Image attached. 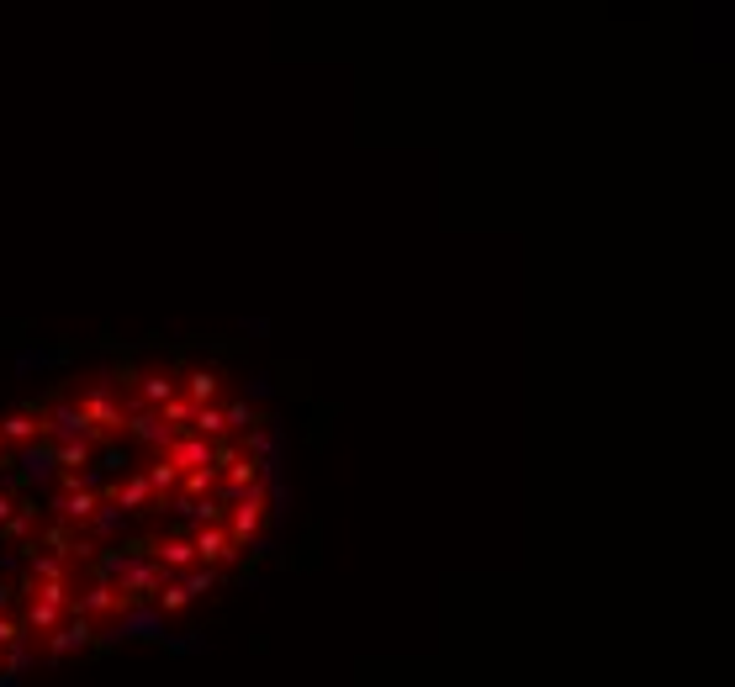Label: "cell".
Here are the masks:
<instances>
[{"mask_svg": "<svg viewBox=\"0 0 735 687\" xmlns=\"http://www.w3.org/2000/svg\"><path fill=\"white\" fill-rule=\"evenodd\" d=\"M43 640H48V661H53V666H59V661H75V656H80V661H96V624H90L85 614H69V624L59 619Z\"/></svg>", "mask_w": 735, "mask_h": 687, "instance_id": "1", "label": "cell"}, {"mask_svg": "<svg viewBox=\"0 0 735 687\" xmlns=\"http://www.w3.org/2000/svg\"><path fill=\"white\" fill-rule=\"evenodd\" d=\"M117 608H122L117 587H112V582H101V577H90V582H85V592H80V598L64 608V614H85L90 624H101V619H112Z\"/></svg>", "mask_w": 735, "mask_h": 687, "instance_id": "2", "label": "cell"}, {"mask_svg": "<svg viewBox=\"0 0 735 687\" xmlns=\"http://www.w3.org/2000/svg\"><path fill=\"white\" fill-rule=\"evenodd\" d=\"M191 550H196V561H207V566L238 561V545H233V534H228L223 524H201L196 540H191Z\"/></svg>", "mask_w": 735, "mask_h": 687, "instance_id": "3", "label": "cell"}, {"mask_svg": "<svg viewBox=\"0 0 735 687\" xmlns=\"http://www.w3.org/2000/svg\"><path fill=\"white\" fill-rule=\"evenodd\" d=\"M159 651L170 656V661H196V656H207V651H212V640L201 635V629H164Z\"/></svg>", "mask_w": 735, "mask_h": 687, "instance_id": "4", "label": "cell"}, {"mask_svg": "<svg viewBox=\"0 0 735 687\" xmlns=\"http://www.w3.org/2000/svg\"><path fill=\"white\" fill-rule=\"evenodd\" d=\"M59 619H64V608H53V603H43V598H32V603L22 608V629H27V635H48Z\"/></svg>", "mask_w": 735, "mask_h": 687, "instance_id": "5", "label": "cell"}, {"mask_svg": "<svg viewBox=\"0 0 735 687\" xmlns=\"http://www.w3.org/2000/svg\"><path fill=\"white\" fill-rule=\"evenodd\" d=\"M90 529H96V540H117V534L127 529V513L117 503H96V513H90Z\"/></svg>", "mask_w": 735, "mask_h": 687, "instance_id": "6", "label": "cell"}, {"mask_svg": "<svg viewBox=\"0 0 735 687\" xmlns=\"http://www.w3.org/2000/svg\"><path fill=\"white\" fill-rule=\"evenodd\" d=\"M154 555H159V566H170V571H186V566H196V550H191V540H159L154 545Z\"/></svg>", "mask_w": 735, "mask_h": 687, "instance_id": "7", "label": "cell"}, {"mask_svg": "<svg viewBox=\"0 0 735 687\" xmlns=\"http://www.w3.org/2000/svg\"><path fill=\"white\" fill-rule=\"evenodd\" d=\"M0 666H6V672H16V677H27L32 666H38V651L27 645V635L16 640V645H6V651H0Z\"/></svg>", "mask_w": 735, "mask_h": 687, "instance_id": "8", "label": "cell"}, {"mask_svg": "<svg viewBox=\"0 0 735 687\" xmlns=\"http://www.w3.org/2000/svg\"><path fill=\"white\" fill-rule=\"evenodd\" d=\"M186 392H191V402L201 407V402H212L217 392H223V376H217V370H191V376H186Z\"/></svg>", "mask_w": 735, "mask_h": 687, "instance_id": "9", "label": "cell"}, {"mask_svg": "<svg viewBox=\"0 0 735 687\" xmlns=\"http://www.w3.org/2000/svg\"><path fill=\"white\" fill-rule=\"evenodd\" d=\"M175 577H180V571H175ZM217 582H223V577H217V566H207V561H201V566H186V577H180V587H186L191 598H201V592H212Z\"/></svg>", "mask_w": 735, "mask_h": 687, "instance_id": "10", "label": "cell"}, {"mask_svg": "<svg viewBox=\"0 0 735 687\" xmlns=\"http://www.w3.org/2000/svg\"><path fill=\"white\" fill-rule=\"evenodd\" d=\"M175 481H180V466H175V460H170V455H164V460H159V466L149 471V487H154V492L164 497V492H170V487H175Z\"/></svg>", "mask_w": 735, "mask_h": 687, "instance_id": "11", "label": "cell"}, {"mask_svg": "<svg viewBox=\"0 0 735 687\" xmlns=\"http://www.w3.org/2000/svg\"><path fill=\"white\" fill-rule=\"evenodd\" d=\"M170 397H175L170 376H143V402H170Z\"/></svg>", "mask_w": 735, "mask_h": 687, "instance_id": "12", "label": "cell"}, {"mask_svg": "<svg viewBox=\"0 0 735 687\" xmlns=\"http://www.w3.org/2000/svg\"><path fill=\"white\" fill-rule=\"evenodd\" d=\"M22 635H27V629H22V614H0V651H6V645H16Z\"/></svg>", "mask_w": 735, "mask_h": 687, "instance_id": "13", "label": "cell"}, {"mask_svg": "<svg viewBox=\"0 0 735 687\" xmlns=\"http://www.w3.org/2000/svg\"><path fill=\"white\" fill-rule=\"evenodd\" d=\"M223 418H228V429H254V423H260V418H254V407H249V402H233Z\"/></svg>", "mask_w": 735, "mask_h": 687, "instance_id": "14", "label": "cell"}, {"mask_svg": "<svg viewBox=\"0 0 735 687\" xmlns=\"http://www.w3.org/2000/svg\"><path fill=\"white\" fill-rule=\"evenodd\" d=\"M16 598H22V587H11V582H0V614H11Z\"/></svg>", "mask_w": 735, "mask_h": 687, "instance_id": "15", "label": "cell"}, {"mask_svg": "<svg viewBox=\"0 0 735 687\" xmlns=\"http://www.w3.org/2000/svg\"><path fill=\"white\" fill-rule=\"evenodd\" d=\"M0 687H27V677H16V672H6V666H0Z\"/></svg>", "mask_w": 735, "mask_h": 687, "instance_id": "16", "label": "cell"}, {"mask_svg": "<svg viewBox=\"0 0 735 687\" xmlns=\"http://www.w3.org/2000/svg\"><path fill=\"white\" fill-rule=\"evenodd\" d=\"M0 450H6V439H0Z\"/></svg>", "mask_w": 735, "mask_h": 687, "instance_id": "17", "label": "cell"}]
</instances>
